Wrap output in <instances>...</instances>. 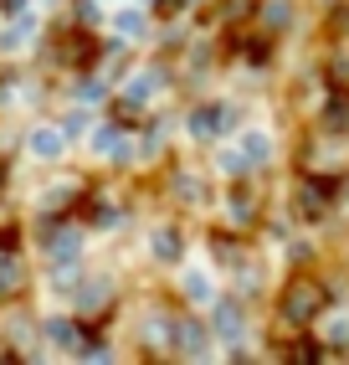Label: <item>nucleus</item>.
<instances>
[{
  "mask_svg": "<svg viewBox=\"0 0 349 365\" xmlns=\"http://www.w3.org/2000/svg\"><path fill=\"white\" fill-rule=\"evenodd\" d=\"M329 304V288H323L318 278H293L283 288V309H278V329H298V324H308L313 314Z\"/></svg>",
  "mask_w": 349,
  "mask_h": 365,
  "instance_id": "obj_1",
  "label": "nucleus"
},
{
  "mask_svg": "<svg viewBox=\"0 0 349 365\" xmlns=\"http://www.w3.org/2000/svg\"><path fill=\"white\" fill-rule=\"evenodd\" d=\"M293 196H298V211L308 222H323L334 211V201L344 196V180H303V185H293Z\"/></svg>",
  "mask_w": 349,
  "mask_h": 365,
  "instance_id": "obj_2",
  "label": "nucleus"
},
{
  "mask_svg": "<svg viewBox=\"0 0 349 365\" xmlns=\"http://www.w3.org/2000/svg\"><path fill=\"white\" fill-rule=\"evenodd\" d=\"M93 52H98V46H93V36H88V31H67V36L57 41V57H62L67 67H88V62H93Z\"/></svg>",
  "mask_w": 349,
  "mask_h": 365,
  "instance_id": "obj_3",
  "label": "nucleus"
},
{
  "mask_svg": "<svg viewBox=\"0 0 349 365\" xmlns=\"http://www.w3.org/2000/svg\"><path fill=\"white\" fill-rule=\"evenodd\" d=\"M226 108H195V118H190V129H195V139H206V134H221L226 129Z\"/></svg>",
  "mask_w": 349,
  "mask_h": 365,
  "instance_id": "obj_4",
  "label": "nucleus"
},
{
  "mask_svg": "<svg viewBox=\"0 0 349 365\" xmlns=\"http://www.w3.org/2000/svg\"><path fill=\"white\" fill-rule=\"evenodd\" d=\"M231 211H236V222H246V216H257V190L236 185V190H231Z\"/></svg>",
  "mask_w": 349,
  "mask_h": 365,
  "instance_id": "obj_5",
  "label": "nucleus"
},
{
  "mask_svg": "<svg viewBox=\"0 0 349 365\" xmlns=\"http://www.w3.org/2000/svg\"><path fill=\"white\" fill-rule=\"evenodd\" d=\"M21 288H26V273L16 262H0V294H21Z\"/></svg>",
  "mask_w": 349,
  "mask_h": 365,
  "instance_id": "obj_6",
  "label": "nucleus"
},
{
  "mask_svg": "<svg viewBox=\"0 0 349 365\" xmlns=\"http://www.w3.org/2000/svg\"><path fill=\"white\" fill-rule=\"evenodd\" d=\"M257 11V0H221V21H246Z\"/></svg>",
  "mask_w": 349,
  "mask_h": 365,
  "instance_id": "obj_7",
  "label": "nucleus"
},
{
  "mask_svg": "<svg viewBox=\"0 0 349 365\" xmlns=\"http://www.w3.org/2000/svg\"><path fill=\"white\" fill-rule=\"evenodd\" d=\"M344 118H349V98H344V93H334V98L323 103V124H344Z\"/></svg>",
  "mask_w": 349,
  "mask_h": 365,
  "instance_id": "obj_8",
  "label": "nucleus"
},
{
  "mask_svg": "<svg viewBox=\"0 0 349 365\" xmlns=\"http://www.w3.org/2000/svg\"><path fill=\"white\" fill-rule=\"evenodd\" d=\"M155 252L160 257H180V232H160L155 237Z\"/></svg>",
  "mask_w": 349,
  "mask_h": 365,
  "instance_id": "obj_9",
  "label": "nucleus"
},
{
  "mask_svg": "<svg viewBox=\"0 0 349 365\" xmlns=\"http://www.w3.org/2000/svg\"><path fill=\"white\" fill-rule=\"evenodd\" d=\"M288 355H293V360H303V365H308V360H323V350L313 345V339H303V345H293Z\"/></svg>",
  "mask_w": 349,
  "mask_h": 365,
  "instance_id": "obj_10",
  "label": "nucleus"
},
{
  "mask_svg": "<svg viewBox=\"0 0 349 365\" xmlns=\"http://www.w3.org/2000/svg\"><path fill=\"white\" fill-rule=\"evenodd\" d=\"M267 31H283L288 26V6H267V21H262Z\"/></svg>",
  "mask_w": 349,
  "mask_h": 365,
  "instance_id": "obj_11",
  "label": "nucleus"
},
{
  "mask_svg": "<svg viewBox=\"0 0 349 365\" xmlns=\"http://www.w3.org/2000/svg\"><path fill=\"white\" fill-rule=\"evenodd\" d=\"M216 324H221V329H226V334H231V329L241 324V314H236V309L226 304V309H221V314H216Z\"/></svg>",
  "mask_w": 349,
  "mask_h": 365,
  "instance_id": "obj_12",
  "label": "nucleus"
},
{
  "mask_svg": "<svg viewBox=\"0 0 349 365\" xmlns=\"http://www.w3.org/2000/svg\"><path fill=\"white\" fill-rule=\"evenodd\" d=\"M113 113H118V118H123V124H134V118H139V103H134V98H123V103H118V108H113Z\"/></svg>",
  "mask_w": 349,
  "mask_h": 365,
  "instance_id": "obj_13",
  "label": "nucleus"
},
{
  "mask_svg": "<svg viewBox=\"0 0 349 365\" xmlns=\"http://www.w3.org/2000/svg\"><path fill=\"white\" fill-rule=\"evenodd\" d=\"M46 334L62 339V345H72V324H46Z\"/></svg>",
  "mask_w": 349,
  "mask_h": 365,
  "instance_id": "obj_14",
  "label": "nucleus"
},
{
  "mask_svg": "<svg viewBox=\"0 0 349 365\" xmlns=\"http://www.w3.org/2000/svg\"><path fill=\"white\" fill-rule=\"evenodd\" d=\"M36 150L41 155H57V134H36Z\"/></svg>",
  "mask_w": 349,
  "mask_h": 365,
  "instance_id": "obj_15",
  "label": "nucleus"
},
{
  "mask_svg": "<svg viewBox=\"0 0 349 365\" xmlns=\"http://www.w3.org/2000/svg\"><path fill=\"white\" fill-rule=\"evenodd\" d=\"M155 6H160V16H174V11L185 6V0H155Z\"/></svg>",
  "mask_w": 349,
  "mask_h": 365,
  "instance_id": "obj_16",
  "label": "nucleus"
}]
</instances>
